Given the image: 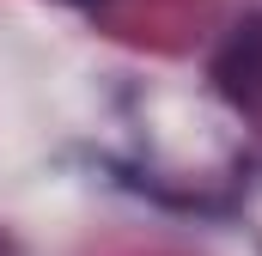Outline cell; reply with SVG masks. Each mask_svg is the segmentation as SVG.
<instances>
[{
  "mask_svg": "<svg viewBox=\"0 0 262 256\" xmlns=\"http://www.w3.org/2000/svg\"><path fill=\"white\" fill-rule=\"evenodd\" d=\"M213 79H220V92H226L232 104H244V110L262 116V12L238 18L232 43H226L220 61H213Z\"/></svg>",
  "mask_w": 262,
  "mask_h": 256,
  "instance_id": "obj_1",
  "label": "cell"
},
{
  "mask_svg": "<svg viewBox=\"0 0 262 256\" xmlns=\"http://www.w3.org/2000/svg\"><path fill=\"white\" fill-rule=\"evenodd\" d=\"M79 6H92V0H79Z\"/></svg>",
  "mask_w": 262,
  "mask_h": 256,
  "instance_id": "obj_2",
  "label": "cell"
}]
</instances>
